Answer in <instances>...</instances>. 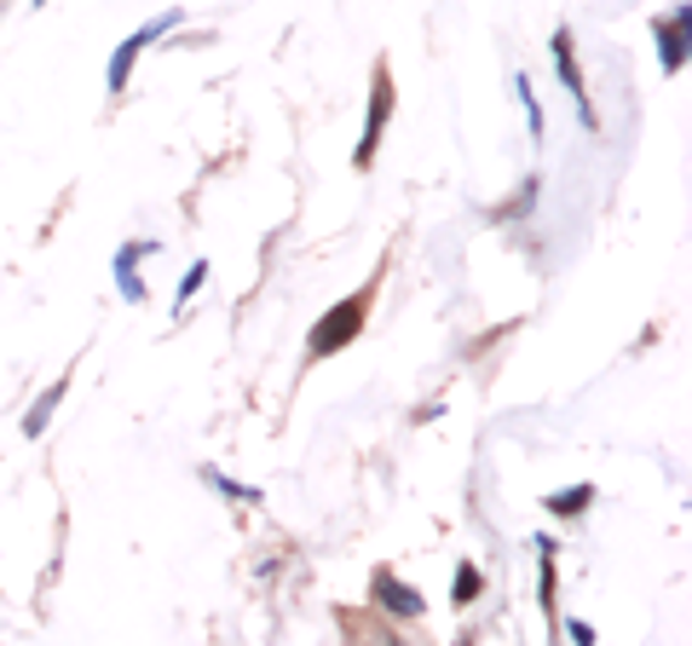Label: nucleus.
<instances>
[{
  "instance_id": "nucleus-1",
  "label": "nucleus",
  "mask_w": 692,
  "mask_h": 646,
  "mask_svg": "<svg viewBox=\"0 0 692 646\" xmlns=\"http://www.w3.org/2000/svg\"><path fill=\"white\" fill-rule=\"evenodd\" d=\"M364 306H370V295H352V300H341V306H329L323 313V324L312 329V358H329V352H341L358 329H364Z\"/></svg>"
},
{
  "instance_id": "nucleus-7",
  "label": "nucleus",
  "mask_w": 692,
  "mask_h": 646,
  "mask_svg": "<svg viewBox=\"0 0 692 646\" xmlns=\"http://www.w3.org/2000/svg\"><path fill=\"white\" fill-rule=\"evenodd\" d=\"M375 594H381V606H387V612H398V617H422V594H416V589H404V583H393L387 572L375 578Z\"/></svg>"
},
{
  "instance_id": "nucleus-6",
  "label": "nucleus",
  "mask_w": 692,
  "mask_h": 646,
  "mask_svg": "<svg viewBox=\"0 0 692 646\" xmlns=\"http://www.w3.org/2000/svg\"><path fill=\"white\" fill-rule=\"evenodd\" d=\"M658 59L670 75L686 64V7H675V23H658Z\"/></svg>"
},
{
  "instance_id": "nucleus-12",
  "label": "nucleus",
  "mask_w": 692,
  "mask_h": 646,
  "mask_svg": "<svg viewBox=\"0 0 692 646\" xmlns=\"http://www.w3.org/2000/svg\"><path fill=\"white\" fill-rule=\"evenodd\" d=\"M202 283H209V261H196V266L185 272V283H179V306H185V300L202 289Z\"/></svg>"
},
{
  "instance_id": "nucleus-11",
  "label": "nucleus",
  "mask_w": 692,
  "mask_h": 646,
  "mask_svg": "<svg viewBox=\"0 0 692 646\" xmlns=\"http://www.w3.org/2000/svg\"><path fill=\"white\" fill-rule=\"evenodd\" d=\"M520 98H525V116H531V139H543V105H536V93H531L525 75H520Z\"/></svg>"
},
{
  "instance_id": "nucleus-10",
  "label": "nucleus",
  "mask_w": 692,
  "mask_h": 646,
  "mask_svg": "<svg viewBox=\"0 0 692 646\" xmlns=\"http://www.w3.org/2000/svg\"><path fill=\"white\" fill-rule=\"evenodd\" d=\"M456 606H468L473 601V594H479V572H473V565H456Z\"/></svg>"
},
{
  "instance_id": "nucleus-9",
  "label": "nucleus",
  "mask_w": 692,
  "mask_h": 646,
  "mask_svg": "<svg viewBox=\"0 0 692 646\" xmlns=\"http://www.w3.org/2000/svg\"><path fill=\"white\" fill-rule=\"evenodd\" d=\"M588 502H595V485H572V490H554V497H549V508L566 513V520H572V513H583Z\"/></svg>"
},
{
  "instance_id": "nucleus-2",
  "label": "nucleus",
  "mask_w": 692,
  "mask_h": 646,
  "mask_svg": "<svg viewBox=\"0 0 692 646\" xmlns=\"http://www.w3.org/2000/svg\"><path fill=\"white\" fill-rule=\"evenodd\" d=\"M179 23H185V12H162V18H150L145 30H134V35H127V41L116 46L110 75H105V82H110V93H121V87H127V75H134V64H139V53H145V46H150V41H162L168 30H179Z\"/></svg>"
},
{
  "instance_id": "nucleus-4",
  "label": "nucleus",
  "mask_w": 692,
  "mask_h": 646,
  "mask_svg": "<svg viewBox=\"0 0 692 646\" xmlns=\"http://www.w3.org/2000/svg\"><path fill=\"white\" fill-rule=\"evenodd\" d=\"M387 110H393V82L387 70L375 75V93H370V121H364V145H358V168L375 162V145H381V127H387Z\"/></svg>"
},
{
  "instance_id": "nucleus-8",
  "label": "nucleus",
  "mask_w": 692,
  "mask_h": 646,
  "mask_svg": "<svg viewBox=\"0 0 692 646\" xmlns=\"http://www.w3.org/2000/svg\"><path fill=\"white\" fill-rule=\"evenodd\" d=\"M64 393H70V375H58V381H53V386H46V393L35 399V410L23 416V433H30V438H35V433H46V422H53V410L64 404Z\"/></svg>"
},
{
  "instance_id": "nucleus-5",
  "label": "nucleus",
  "mask_w": 692,
  "mask_h": 646,
  "mask_svg": "<svg viewBox=\"0 0 692 646\" xmlns=\"http://www.w3.org/2000/svg\"><path fill=\"white\" fill-rule=\"evenodd\" d=\"M145 254H157V243H121V254H116V283H121V295H127V300H134V306L145 300V283L134 277V272H139V261H145Z\"/></svg>"
},
{
  "instance_id": "nucleus-3",
  "label": "nucleus",
  "mask_w": 692,
  "mask_h": 646,
  "mask_svg": "<svg viewBox=\"0 0 692 646\" xmlns=\"http://www.w3.org/2000/svg\"><path fill=\"white\" fill-rule=\"evenodd\" d=\"M554 70H560V82H566L583 127H600V121H595V105H588V93H583V70H577V59H572V35H566V30L554 35Z\"/></svg>"
},
{
  "instance_id": "nucleus-13",
  "label": "nucleus",
  "mask_w": 692,
  "mask_h": 646,
  "mask_svg": "<svg viewBox=\"0 0 692 646\" xmlns=\"http://www.w3.org/2000/svg\"><path fill=\"white\" fill-rule=\"evenodd\" d=\"M387 646H404V640H387Z\"/></svg>"
}]
</instances>
